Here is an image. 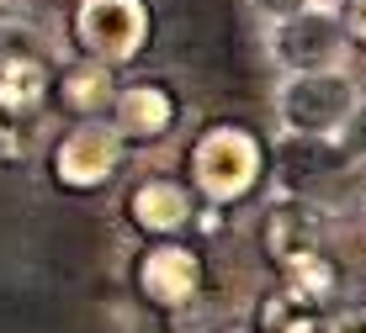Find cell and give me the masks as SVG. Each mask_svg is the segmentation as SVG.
<instances>
[{
  "mask_svg": "<svg viewBox=\"0 0 366 333\" xmlns=\"http://www.w3.org/2000/svg\"><path fill=\"white\" fill-rule=\"evenodd\" d=\"M276 117H282V133L297 143H335L361 117V80L350 69L287 74L276 85Z\"/></svg>",
  "mask_w": 366,
  "mask_h": 333,
  "instance_id": "obj_1",
  "label": "cell"
},
{
  "mask_svg": "<svg viewBox=\"0 0 366 333\" xmlns=\"http://www.w3.org/2000/svg\"><path fill=\"white\" fill-rule=\"evenodd\" d=\"M260 175H266V148H260L255 133H244V127H234V122L207 127L192 143V180L212 207L244 201Z\"/></svg>",
  "mask_w": 366,
  "mask_h": 333,
  "instance_id": "obj_2",
  "label": "cell"
},
{
  "mask_svg": "<svg viewBox=\"0 0 366 333\" xmlns=\"http://www.w3.org/2000/svg\"><path fill=\"white\" fill-rule=\"evenodd\" d=\"M266 53H271V63L282 74H324V69H345L350 37H345L340 11L313 6V11L287 16V21H271Z\"/></svg>",
  "mask_w": 366,
  "mask_h": 333,
  "instance_id": "obj_3",
  "label": "cell"
},
{
  "mask_svg": "<svg viewBox=\"0 0 366 333\" xmlns=\"http://www.w3.org/2000/svg\"><path fill=\"white\" fill-rule=\"evenodd\" d=\"M74 37L91 63H128L149 43V6L144 0H80L74 6Z\"/></svg>",
  "mask_w": 366,
  "mask_h": 333,
  "instance_id": "obj_4",
  "label": "cell"
},
{
  "mask_svg": "<svg viewBox=\"0 0 366 333\" xmlns=\"http://www.w3.org/2000/svg\"><path fill=\"white\" fill-rule=\"evenodd\" d=\"M122 138L112 122H80L64 133V143L54 148V180L69 185V190H96L117 175L122 164Z\"/></svg>",
  "mask_w": 366,
  "mask_h": 333,
  "instance_id": "obj_5",
  "label": "cell"
},
{
  "mask_svg": "<svg viewBox=\"0 0 366 333\" xmlns=\"http://www.w3.org/2000/svg\"><path fill=\"white\" fill-rule=\"evenodd\" d=\"M138 291L154 307H165V312L192 307L202 297V254L186 249V243H175V238L144 249V260H138Z\"/></svg>",
  "mask_w": 366,
  "mask_h": 333,
  "instance_id": "obj_6",
  "label": "cell"
},
{
  "mask_svg": "<svg viewBox=\"0 0 366 333\" xmlns=\"http://www.w3.org/2000/svg\"><path fill=\"white\" fill-rule=\"evenodd\" d=\"M128 217H133L138 233H149V238H175V233H186V227L197 222V207H192V196H186L181 180H170V175H149V180L133 185Z\"/></svg>",
  "mask_w": 366,
  "mask_h": 333,
  "instance_id": "obj_7",
  "label": "cell"
},
{
  "mask_svg": "<svg viewBox=\"0 0 366 333\" xmlns=\"http://www.w3.org/2000/svg\"><path fill=\"white\" fill-rule=\"evenodd\" d=\"M112 127H117L122 143H159L175 127L170 91H159V85H149V80L117 85V96H112Z\"/></svg>",
  "mask_w": 366,
  "mask_h": 333,
  "instance_id": "obj_8",
  "label": "cell"
},
{
  "mask_svg": "<svg viewBox=\"0 0 366 333\" xmlns=\"http://www.w3.org/2000/svg\"><path fill=\"white\" fill-rule=\"evenodd\" d=\"M260 249H266V260L276 270L302 260V254H319V212L297 196L271 201L266 217H260Z\"/></svg>",
  "mask_w": 366,
  "mask_h": 333,
  "instance_id": "obj_9",
  "label": "cell"
},
{
  "mask_svg": "<svg viewBox=\"0 0 366 333\" xmlns=\"http://www.w3.org/2000/svg\"><path fill=\"white\" fill-rule=\"evenodd\" d=\"M48 106V63L37 53H0V122H32Z\"/></svg>",
  "mask_w": 366,
  "mask_h": 333,
  "instance_id": "obj_10",
  "label": "cell"
},
{
  "mask_svg": "<svg viewBox=\"0 0 366 333\" xmlns=\"http://www.w3.org/2000/svg\"><path fill=\"white\" fill-rule=\"evenodd\" d=\"M335 265H330V254H302V260H292V265H282V297L297 307V312H313L319 317V307H330L335 302Z\"/></svg>",
  "mask_w": 366,
  "mask_h": 333,
  "instance_id": "obj_11",
  "label": "cell"
},
{
  "mask_svg": "<svg viewBox=\"0 0 366 333\" xmlns=\"http://www.w3.org/2000/svg\"><path fill=\"white\" fill-rule=\"evenodd\" d=\"M112 96H117V85H112L107 63H80V69H69L64 85H59V101H64L74 117H96V111H107Z\"/></svg>",
  "mask_w": 366,
  "mask_h": 333,
  "instance_id": "obj_12",
  "label": "cell"
},
{
  "mask_svg": "<svg viewBox=\"0 0 366 333\" xmlns=\"http://www.w3.org/2000/svg\"><path fill=\"white\" fill-rule=\"evenodd\" d=\"M249 6H255L260 16H271V21H287V16H297V11L324 6V0H249Z\"/></svg>",
  "mask_w": 366,
  "mask_h": 333,
  "instance_id": "obj_13",
  "label": "cell"
},
{
  "mask_svg": "<svg viewBox=\"0 0 366 333\" xmlns=\"http://www.w3.org/2000/svg\"><path fill=\"white\" fill-rule=\"evenodd\" d=\"M340 21H345V37H350V43L366 48V0H345V16H340Z\"/></svg>",
  "mask_w": 366,
  "mask_h": 333,
  "instance_id": "obj_14",
  "label": "cell"
},
{
  "mask_svg": "<svg viewBox=\"0 0 366 333\" xmlns=\"http://www.w3.org/2000/svg\"><path fill=\"white\" fill-rule=\"evenodd\" d=\"M282 333H319V317H313V312H297V317H292V323H287Z\"/></svg>",
  "mask_w": 366,
  "mask_h": 333,
  "instance_id": "obj_15",
  "label": "cell"
},
{
  "mask_svg": "<svg viewBox=\"0 0 366 333\" xmlns=\"http://www.w3.org/2000/svg\"><path fill=\"white\" fill-rule=\"evenodd\" d=\"M223 333H249V328H223Z\"/></svg>",
  "mask_w": 366,
  "mask_h": 333,
  "instance_id": "obj_16",
  "label": "cell"
},
{
  "mask_svg": "<svg viewBox=\"0 0 366 333\" xmlns=\"http://www.w3.org/2000/svg\"><path fill=\"white\" fill-rule=\"evenodd\" d=\"M6 6H11V0H0V11H6Z\"/></svg>",
  "mask_w": 366,
  "mask_h": 333,
  "instance_id": "obj_17",
  "label": "cell"
}]
</instances>
